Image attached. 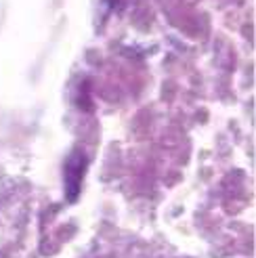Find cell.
Returning <instances> with one entry per match:
<instances>
[{"instance_id":"1","label":"cell","mask_w":256,"mask_h":258,"mask_svg":"<svg viewBox=\"0 0 256 258\" xmlns=\"http://www.w3.org/2000/svg\"><path fill=\"white\" fill-rule=\"evenodd\" d=\"M84 168H86V158L82 156L80 151H74L72 158L66 164V180H68V196H70V200H76V196H78L80 178L84 174Z\"/></svg>"}]
</instances>
